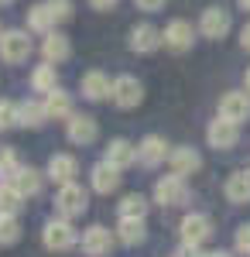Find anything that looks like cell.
<instances>
[{"mask_svg": "<svg viewBox=\"0 0 250 257\" xmlns=\"http://www.w3.org/2000/svg\"><path fill=\"white\" fill-rule=\"evenodd\" d=\"M86 206H89V196H86V189H82L79 182L58 185V192H55V209L62 213V219L82 216V213H86Z\"/></svg>", "mask_w": 250, "mask_h": 257, "instance_id": "6da1fadb", "label": "cell"}, {"mask_svg": "<svg viewBox=\"0 0 250 257\" xmlns=\"http://www.w3.org/2000/svg\"><path fill=\"white\" fill-rule=\"evenodd\" d=\"M178 233H182V247H202L212 237V219L206 213H189L178 223Z\"/></svg>", "mask_w": 250, "mask_h": 257, "instance_id": "7a4b0ae2", "label": "cell"}, {"mask_svg": "<svg viewBox=\"0 0 250 257\" xmlns=\"http://www.w3.org/2000/svg\"><path fill=\"white\" fill-rule=\"evenodd\" d=\"M76 240L79 237H76V230H72L69 219H48L45 230H41V243H45L48 250H72Z\"/></svg>", "mask_w": 250, "mask_h": 257, "instance_id": "3957f363", "label": "cell"}, {"mask_svg": "<svg viewBox=\"0 0 250 257\" xmlns=\"http://www.w3.org/2000/svg\"><path fill=\"white\" fill-rule=\"evenodd\" d=\"M154 202L161 206H185L189 202V185L182 175H165L154 182Z\"/></svg>", "mask_w": 250, "mask_h": 257, "instance_id": "277c9868", "label": "cell"}, {"mask_svg": "<svg viewBox=\"0 0 250 257\" xmlns=\"http://www.w3.org/2000/svg\"><path fill=\"white\" fill-rule=\"evenodd\" d=\"M31 55V38L24 31H4L0 35V59L7 65H21Z\"/></svg>", "mask_w": 250, "mask_h": 257, "instance_id": "5b68a950", "label": "cell"}, {"mask_svg": "<svg viewBox=\"0 0 250 257\" xmlns=\"http://www.w3.org/2000/svg\"><path fill=\"white\" fill-rule=\"evenodd\" d=\"M110 99H113L120 110H134L137 103L144 99V86H141V79H134V76H116L113 89H110Z\"/></svg>", "mask_w": 250, "mask_h": 257, "instance_id": "8992f818", "label": "cell"}, {"mask_svg": "<svg viewBox=\"0 0 250 257\" xmlns=\"http://www.w3.org/2000/svg\"><path fill=\"white\" fill-rule=\"evenodd\" d=\"M206 141H209V148H216V151H230V148H236V141H240V123L216 117L206 127Z\"/></svg>", "mask_w": 250, "mask_h": 257, "instance_id": "52a82bcc", "label": "cell"}, {"mask_svg": "<svg viewBox=\"0 0 250 257\" xmlns=\"http://www.w3.org/2000/svg\"><path fill=\"white\" fill-rule=\"evenodd\" d=\"M65 138L79 144V148H86V144H93L99 138V127L93 117H86V113H72V117L65 120Z\"/></svg>", "mask_w": 250, "mask_h": 257, "instance_id": "ba28073f", "label": "cell"}, {"mask_svg": "<svg viewBox=\"0 0 250 257\" xmlns=\"http://www.w3.org/2000/svg\"><path fill=\"white\" fill-rule=\"evenodd\" d=\"M199 31H202V38H226L230 35V11H223V7H206L202 11V18H199Z\"/></svg>", "mask_w": 250, "mask_h": 257, "instance_id": "9c48e42d", "label": "cell"}, {"mask_svg": "<svg viewBox=\"0 0 250 257\" xmlns=\"http://www.w3.org/2000/svg\"><path fill=\"white\" fill-rule=\"evenodd\" d=\"M219 117L223 120H233V123H243V120H250V96L247 93H223V99H219Z\"/></svg>", "mask_w": 250, "mask_h": 257, "instance_id": "30bf717a", "label": "cell"}, {"mask_svg": "<svg viewBox=\"0 0 250 257\" xmlns=\"http://www.w3.org/2000/svg\"><path fill=\"white\" fill-rule=\"evenodd\" d=\"M113 250V233L106 226H89L82 233V254L86 257H106Z\"/></svg>", "mask_w": 250, "mask_h": 257, "instance_id": "8fae6325", "label": "cell"}, {"mask_svg": "<svg viewBox=\"0 0 250 257\" xmlns=\"http://www.w3.org/2000/svg\"><path fill=\"white\" fill-rule=\"evenodd\" d=\"M168 141L158 138V134H148V138L137 144V161L141 165H148V168H154V165H161V161H168Z\"/></svg>", "mask_w": 250, "mask_h": 257, "instance_id": "7c38bea8", "label": "cell"}, {"mask_svg": "<svg viewBox=\"0 0 250 257\" xmlns=\"http://www.w3.org/2000/svg\"><path fill=\"white\" fill-rule=\"evenodd\" d=\"M103 161L110 165V168H116V172H123V168H131L137 161V148L131 144V141H123V138H116L106 144V155H103Z\"/></svg>", "mask_w": 250, "mask_h": 257, "instance_id": "4fadbf2b", "label": "cell"}, {"mask_svg": "<svg viewBox=\"0 0 250 257\" xmlns=\"http://www.w3.org/2000/svg\"><path fill=\"white\" fill-rule=\"evenodd\" d=\"M161 45H165V38H161V31L154 24H137L134 31H131V48H134L137 55H151Z\"/></svg>", "mask_w": 250, "mask_h": 257, "instance_id": "5bb4252c", "label": "cell"}, {"mask_svg": "<svg viewBox=\"0 0 250 257\" xmlns=\"http://www.w3.org/2000/svg\"><path fill=\"white\" fill-rule=\"evenodd\" d=\"M79 89H82V96L89 99V103H99V99H106V96H110L113 82H110V76H106V72L93 69V72H86V76H82Z\"/></svg>", "mask_w": 250, "mask_h": 257, "instance_id": "9a60e30c", "label": "cell"}, {"mask_svg": "<svg viewBox=\"0 0 250 257\" xmlns=\"http://www.w3.org/2000/svg\"><path fill=\"white\" fill-rule=\"evenodd\" d=\"M161 38H165V48H172V52H185V48H192V24L182 18H175L165 31H161Z\"/></svg>", "mask_w": 250, "mask_h": 257, "instance_id": "2e32d148", "label": "cell"}, {"mask_svg": "<svg viewBox=\"0 0 250 257\" xmlns=\"http://www.w3.org/2000/svg\"><path fill=\"white\" fill-rule=\"evenodd\" d=\"M79 175V161L72 155H52L48 158V178L58 182V185H69V182H76Z\"/></svg>", "mask_w": 250, "mask_h": 257, "instance_id": "e0dca14e", "label": "cell"}, {"mask_svg": "<svg viewBox=\"0 0 250 257\" xmlns=\"http://www.w3.org/2000/svg\"><path fill=\"white\" fill-rule=\"evenodd\" d=\"M168 165H172V175H192L202 168V158H199V151L192 148H172V155H168Z\"/></svg>", "mask_w": 250, "mask_h": 257, "instance_id": "ac0fdd59", "label": "cell"}, {"mask_svg": "<svg viewBox=\"0 0 250 257\" xmlns=\"http://www.w3.org/2000/svg\"><path fill=\"white\" fill-rule=\"evenodd\" d=\"M41 55H45V62H52V65H58V62H65L69 55H72V45H69V38H65V35H58V31H52V35H45V45H41Z\"/></svg>", "mask_w": 250, "mask_h": 257, "instance_id": "d6986e66", "label": "cell"}, {"mask_svg": "<svg viewBox=\"0 0 250 257\" xmlns=\"http://www.w3.org/2000/svg\"><path fill=\"white\" fill-rule=\"evenodd\" d=\"M89 178H93V189H96L99 196H110V192H116V189H120V175H116V168H110L106 161L93 165Z\"/></svg>", "mask_w": 250, "mask_h": 257, "instance_id": "ffe728a7", "label": "cell"}, {"mask_svg": "<svg viewBox=\"0 0 250 257\" xmlns=\"http://www.w3.org/2000/svg\"><path fill=\"white\" fill-rule=\"evenodd\" d=\"M223 192H226L230 202L247 206L250 202V172H233V175L226 178V185H223Z\"/></svg>", "mask_w": 250, "mask_h": 257, "instance_id": "44dd1931", "label": "cell"}, {"mask_svg": "<svg viewBox=\"0 0 250 257\" xmlns=\"http://www.w3.org/2000/svg\"><path fill=\"white\" fill-rule=\"evenodd\" d=\"M41 103H45L48 120H69V117H72V96H69V93H62V89H52Z\"/></svg>", "mask_w": 250, "mask_h": 257, "instance_id": "7402d4cb", "label": "cell"}, {"mask_svg": "<svg viewBox=\"0 0 250 257\" xmlns=\"http://www.w3.org/2000/svg\"><path fill=\"white\" fill-rule=\"evenodd\" d=\"M28 31H35V35H52L55 31V14L48 11V4L28 7Z\"/></svg>", "mask_w": 250, "mask_h": 257, "instance_id": "603a6c76", "label": "cell"}, {"mask_svg": "<svg viewBox=\"0 0 250 257\" xmlns=\"http://www.w3.org/2000/svg\"><path fill=\"white\" fill-rule=\"evenodd\" d=\"M45 120H48L45 103H38V99H24V103H18V127H41Z\"/></svg>", "mask_w": 250, "mask_h": 257, "instance_id": "cb8c5ba5", "label": "cell"}, {"mask_svg": "<svg viewBox=\"0 0 250 257\" xmlns=\"http://www.w3.org/2000/svg\"><path fill=\"white\" fill-rule=\"evenodd\" d=\"M11 185H14L24 199L38 196V192H41V172H35V168H18V172L11 175Z\"/></svg>", "mask_w": 250, "mask_h": 257, "instance_id": "d4e9b609", "label": "cell"}, {"mask_svg": "<svg viewBox=\"0 0 250 257\" xmlns=\"http://www.w3.org/2000/svg\"><path fill=\"white\" fill-rule=\"evenodd\" d=\"M31 89L35 93H52V89H58V76H55V65L52 62H45V65H38L35 72H31Z\"/></svg>", "mask_w": 250, "mask_h": 257, "instance_id": "484cf974", "label": "cell"}, {"mask_svg": "<svg viewBox=\"0 0 250 257\" xmlns=\"http://www.w3.org/2000/svg\"><path fill=\"white\" fill-rule=\"evenodd\" d=\"M116 209H120V219H144V216H148V199L141 196V192H134V196H123Z\"/></svg>", "mask_w": 250, "mask_h": 257, "instance_id": "4316f807", "label": "cell"}, {"mask_svg": "<svg viewBox=\"0 0 250 257\" xmlns=\"http://www.w3.org/2000/svg\"><path fill=\"white\" fill-rule=\"evenodd\" d=\"M116 237H120V243H127V247L144 243V219H120Z\"/></svg>", "mask_w": 250, "mask_h": 257, "instance_id": "83f0119b", "label": "cell"}, {"mask_svg": "<svg viewBox=\"0 0 250 257\" xmlns=\"http://www.w3.org/2000/svg\"><path fill=\"white\" fill-rule=\"evenodd\" d=\"M21 206H24V196H21L18 189L7 182V185L0 189V216H18Z\"/></svg>", "mask_w": 250, "mask_h": 257, "instance_id": "f1b7e54d", "label": "cell"}, {"mask_svg": "<svg viewBox=\"0 0 250 257\" xmlns=\"http://www.w3.org/2000/svg\"><path fill=\"white\" fill-rule=\"evenodd\" d=\"M21 240V223L18 216H0V247H11Z\"/></svg>", "mask_w": 250, "mask_h": 257, "instance_id": "f546056e", "label": "cell"}, {"mask_svg": "<svg viewBox=\"0 0 250 257\" xmlns=\"http://www.w3.org/2000/svg\"><path fill=\"white\" fill-rule=\"evenodd\" d=\"M18 127V103L14 99H0V131Z\"/></svg>", "mask_w": 250, "mask_h": 257, "instance_id": "4dcf8cb0", "label": "cell"}, {"mask_svg": "<svg viewBox=\"0 0 250 257\" xmlns=\"http://www.w3.org/2000/svg\"><path fill=\"white\" fill-rule=\"evenodd\" d=\"M18 168H21L18 151H14V148H4V151H0V172H4V175L11 178L14 172H18Z\"/></svg>", "mask_w": 250, "mask_h": 257, "instance_id": "1f68e13d", "label": "cell"}, {"mask_svg": "<svg viewBox=\"0 0 250 257\" xmlns=\"http://www.w3.org/2000/svg\"><path fill=\"white\" fill-rule=\"evenodd\" d=\"M48 11L55 14V21H69L72 18V0H45Z\"/></svg>", "mask_w": 250, "mask_h": 257, "instance_id": "d6a6232c", "label": "cell"}, {"mask_svg": "<svg viewBox=\"0 0 250 257\" xmlns=\"http://www.w3.org/2000/svg\"><path fill=\"white\" fill-rule=\"evenodd\" d=\"M236 254H243V257H250V223H243V226H236Z\"/></svg>", "mask_w": 250, "mask_h": 257, "instance_id": "836d02e7", "label": "cell"}, {"mask_svg": "<svg viewBox=\"0 0 250 257\" xmlns=\"http://www.w3.org/2000/svg\"><path fill=\"white\" fill-rule=\"evenodd\" d=\"M134 4H137V11H144V14H158L168 0H134Z\"/></svg>", "mask_w": 250, "mask_h": 257, "instance_id": "e575fe53", "label": "cell"}, {"mask_svg": "<svg viewBox=\"0 0 250 257\" xmlns=\"http://www.w3.org/2000/svg\"><path fill=\"white\" fill-rule=\"evenodd\" d=\"M116 4H120V0H89V7H93V11H113Z\"/></svg>", "mask_w": 250, "mask_h": 257, "instance_id": "d590c367", "label": "cell"}, {"mask_svg": "<svg viewBox=\"0 0 250 257\" xmlns=\"http://www.w3.org/2000/svg\"><path fill=\"white\" fill-rule=\"evenodd\" d=\"M240 45H243V48L250 52V21L243 24V31H240Z\"/></svg>", "mask_w": 250, "mask_h": 257, "instance_id": "8d00e7d4", "label": "cell"}, {"mask_svg": "<svg viewBox=\"0 0 250 257\" xmlns=\"http://www.w3.org/2000/svg\"><path fill=\"white\" fill-rule=\"evenodd\" d=\"M206 257H233L230 250H212V254H206Z\"/></svg>", "mask_w": 250, "mask_h": 257, "instance_id": "74e56055", "label": "cell"}, {"mask_svg": "<svg viewBox=\"0 0 250 257\" xmlns=\"http://www.w3.org/2000/svg\"><path fill=\"white\" fill-rule=\"evenodd\" d=\"M236 7H240V11H247V14H250V0H236Z\"/></svg>", "mask_w": 250, "mask_h": 257, "instance_id": "f35d334b", "label": "cell"}, {"mask_svg": "<svg viewBox=\"0 0 250 257\" xmlns=\"http://www.w3.org/2000/svg\"><path fill=\"white\" fill-rule=\"evenodd\" d=\"M243 86H247V93H250V69H247V76H243Z\"/></svg>", "mask_w": 250, "mask_h": 257, "instance_id": "ab89813d", "label": "cell"}, {"mask_svg": "<svg viewBox=\"0 0 250 257\" xmlns=\"http://www.w3.org/2000/svg\"><path fill=\"white\" fill-rule=\"evenodd\" d=\"M4 185H7V175H4V172H0V189H4Z\"/></svg>", "mask_w": 250, "mask_h": 257, "instance_id": "60d3db41", "label": "cell"}, {"mask_svg": "<svg viewBox=\"0 0 250 257\" xmlns=\"http://www.w3.org/2000/svg\"><path fill=\"white\" fill-rule=\"evenodd\" d=\"M7 4H14V0H0V7H7Z\"/></svg>", "mask_w": 250, "mask_h": 257, "instance_id": "b9f144b4", "label": "cell"}, {"mask_svg": "<svg viewBox=\"0 0 250 257\" xmlns=\"http://www.w3.org/2000/svg\"><path fill=\"white\" fill-rule=\"evenodd\" d=\"M0 35H4V31H0Z\"/></svg>", "mask_w": 250, "mask_h": 257, "instance_id": "7bdbcfd3", "label": "cell"}, {"mask_svg": "<svg viewBox=\"0 0 250 257\" xmlns=\"http://www.w3.org/2000/svg\"><path fill=\"white\" fill-rule=\"evenodd\" d=\"M247 172H250V168H247Z\"/></svg>", "mask_w": 250, "mask_h": 257, "instance_id": "ee69618b", "label": "cell"}]
</instances>
